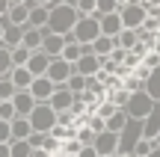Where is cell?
Segmentation results:
<instances>
[{"label": "cell", "mask_w": 160, "mask_h": 157, "mask_svg": "<svg viewBox=\"0 0 160 157\" xmlns=\"http://www.w3.org/2000/svg\"><path fill=\"white\" fill-rule=\"evenodd\" d=\"M77 21H80V12H77L74 3H57V6H51V24H48V30L57 33V36H71Z\"/></svg>", "instance_id": "6da1fadb"}, {"label": "cell", "mask_w": 160, "mask_h": 157, "mask_svg": "<svg viewBox=\"0 0 160 157\" xmlns=\"http://www.w3.org/2000/svg\"><path fill=\"white\" fill-rule=\"evenodd\" d=\"M101 36H104V33H101V21H98V18H80L77 27H74V33L65 36V39H68V42H77V45L92 47Z\"/></svg>", "instance_id": "7a4b0ae2"}, {"label": "cell", "mask_w": 160, "mask_h": 157, "mask_svg": "<svg viewBox=\"0 0 160 157\" xmlns=\"http://www.w3.org/2000/svg\"><path fill=\"white\" fill-rule=\"evenodd\" d=\"M30 125H33L36 134H53V128L59 125V116L51 104H36L33 116H30Z\"/></svg>", "instance_id": "3957f363"}, {"label": "cell", "mask_w": 160, "mask_h": 157, "mask_svg": "<svg viewBox=\"0 0 160 157\" xmlns=\"http://www.w3.org/2000/svg\"><path fill=\"white\" fill-rule=\"evenodd\" d=\"M119 15H122L125 30H142V24L148 21V9H145V3H139V0H133V3L122 6Z\"/></svg>", "instance_id": "277c9868"}, {"label": "cell", "mask_w": 160, "mask_h": 157, "mask_svg": "<svg viewBox=\"0 0 160 157\" xmlns=\"http://www.w3.org/2000/svg\"><path fill=\"white\" fill-rule=\"evenodd\" d=\"M128 116L131 119H137V122H145V119L154 113V101H151V95L148 92H137V95H131V104H128Z\"/></svg>", "instance_id": "5b68a950"}, {"label": "cell", "mask_w": 160, "mask_h": 157, "mask_svg": "<svg viewBox=\"0 0 160 157\" xmlns=\"http://www.w3.org/2000/svg\"><path fill=\"white\" fill-rule=\"evenodd\" d=\"M57 89H59V86L51 80V77H36L33 86H30V95H33L39 104H48V101L53 98V92H57Z\"/></svg>", "instance_id": "8992f818"}, {"label": "cell", "mask_w": 160, "mask_h": 157, "mask_svg": "<svg viewBox=\"0 0 160 157\" xmlns=\"http://www.w3.org/2000/svg\"><path fill=\"white\" fill-rule=\"evenodd\" d=\"M71 74H74V65H71V62H65L62 56H57V59H53V62H51V71H48V77H51V80L57 83L59 89H62L65 83L71 80Z\"/></svg>", "instance_id": "52a82bcc"}, {"label": "cell", "mask_w": 160, "mask_h": 157, "mask_svg": "<svg viewBox=\"0 0 160 157\" xmlns=\"http://www.w3.org/2000/svg\"><path fill=\"white\" fill-rule=\"evenodd\" d=\"M51 62H53V56H48L45 51H36L33 56H30L27 68H30V74H33V77H48V71H51Z\"/></svg>", "instance_id": "ba28073f"}, {"label": "cell", "mask_w": 160, "mask_h": 157, "mask_svg": "<svg viewBox=\"0 0 160 157\" xmlns=\"http://www.w3.org/2000/svg\"><path fill=\"white\" fill-rule=\"evenodd\" d=\"M33 0H30V3H24V6H12L9 9V15H6V21L12 24V27H24L27 30L30 27V12H33Z\"/></svg>", "instance_id": "9c48e42d"}, {"label": "cell", "mask_w": 160, "mask_h": 157, "mask_svg": "<svg viewBox=\"0 0 160 157\" xmlns=\"http://www.w3.org/2000/svg\"><path fill=\"white\" fill-rule=\"evenodd\" d=\"M95 151L101 154V157H110V154H119V134H101L95 140Z\"/></svg>", "instance_id": "30bf717a"}, {"label": "cell", "mask_w": 160, "mask_h": 157, "mask_svg": "<svg viewBox=\"0 0 160 157\" xmlns=\"http://www.w3.org/2000/svg\"><path fill=\"white\" fill-rule=\"evenodd\" d=\"M74 71H77V74H83V77H98V74H101V56L86 53V56L74 65Z\"/></svg>", "instance_id": "8fae6325"}, {"label": "cell", "mask_w": 160, "mask_h": 157, "mask_svg": "<svg viewBox=\"0 0 160 157\" xmlns=\"http://www.w3.org/2000/svg\"><path fill=\"white\" fill-rule=\"evenodd\" d=\"M48 104L53 107V110L57 113H65V110H71V107H74V92H68V89H57V92H53V98L48 101Z\"/></svg>", "instance_id": "7c38bea8"}, {"label": "cell", "mask_w": 160, "mask_h": 157, "mask_svg": "<svg viewBox=\"0 0 160 157\" xmlns=\"http://www.w3.org/2000/svg\"><path fill=\"white\" fill-rule=\"evenodd\" d=\"M101 33H104V36H110V39H116V36L125 33V24H122V15H119V12H116V15L101 18Z\"/></svg>", "instance_id": "4fadbf2b"}, {"label": "cell", "mask_w": 160, "mask_h": 157, "mask_svg": "<svg viewBox=\"0 0 160 157\" xmlns=\"http://www.w3.org/2000/svg\"><path fill=\"white\" fill-rule=\"evenodd\" d=\"M65 45H68V39H65V36H57V33H51L45 39V47H42V51L48 53V56H62V51H65Z\"/></svg>", "instance_id": "5bb4252c"}, {"label": "cell", "mask_w": 160, "mask_h": 157, "mask_svg": "<svg viewBox=\"0 0 160 157\" xmlns=\"http://www.w3.org/2000/svg\"><path fill=\"white\" fill-rule=\"evenodd\" d=\"M142 128H145V134H142L145 140H151V142H154L157 136H160V104H154V113H151V116L142 122Z\"/></svg>", "instance_id": "9a60e30c"}, {"label": "cell", "mask_w": 160, "mask_h": 157, "mask_svg": "<svg viewBox=\"0 0 160 157\" xmlns=\"http://www.w3.org/2000/svg\"><path fill=\"white\" fill-rule=\"evenodd\" d=\"M6 33H3V45L9 47V51H15V47L24 45V27H12V24H3Z\"/></svg>", "instance_id": "2e32d148"}, {"label": "cell", "mask_w": 160, "mask_h": 157, "mask_svg": "<svg viewBox=\"0 0 160 157\" xmlns=\"http://www.w3.org/2000/svg\"><path fill=\"white\" fill-rule=\"evenodd\" d=\"M9 77H12V83L18 86V92H30V86H33V80H36V77L30 74V68H15Z\"/></svg>", "instance_id": "e0dca14e"}, {"label": "cell", "mask_w": 160, "mask_h": 157, "mask_svg": "<svg viewBox=\"0 0 160 157\" xmlns=\"http://www.w3.org/2000/svg\"><path fill=\"white\" fill-rule=\"evenodd\" d=\"M137 45H139V30H125L122 36H116V47H122V51H128V53Z\"/></svg>", "instance_id": "ac0fdd59"}, {"label": "cell", "mask_w": 160, "mask_h": 157, "mask_svg": "<svg viewBox=\"0 0 160 157\" xmlns=\"http://www.w3.org/2000/svg\"><path fill=\"white\" fill-rule=\"evenodd\" d=\"M83 56H86V47L77 45V42H68V45H65V51H62V59H65V62H71V65H77Z\"/></svg>", "instance_id": "d6986e66"}, {"label": "cell", "mask_w": 160, "mask_h": 157, "mask_svg": "<svg viewBox=\"0 0 160 157\" xmlns=\"http://www.w3.org/2000/svg\"><path fill=\"white\" fill-rule=\"evenodd\" d=\"M92 51H95V56H101V59H107L110 53L116 51V39H110V36H101V39L92 45Z\"/></svg>", "instance_id": "ffe728a7"}, {"label": "cell", "mask_w": 160, "mask_h": 157, "mask_svg": "<svg viewBox=\"0 0 160 157\" xmlns=\"http://www.w3.org/2000/svg\"><path fill=\"white\" fill-rule=\"evenodd\" d=\"M15 71V62H12V51L6 45H0V77H9Z\"/></svg>", "instance_id": "44dd1931"}, {"label": "cell", "mask_w": 160, "mask_h": 157, "mask_svg": "<svg viewBox=\"0 0 160 157\" xmlns=\"http://www.w3.org/2000/svg\"><path fill=\"white\" fill-rule=\"evenodd\" d=\"M128 122H131V116H128L125 110H119V113L107 122V130H110V134H122V130L128 128Z\"/></svg>", "instance_id": "7402d4cb"}, {"label": "cell", "mask_w": 160, "mask_h": 157, "mask_svg": "<svg viewBox=\"0 0 160 157\" xmlns=\"http://www.w3.org/2000/svg\"><path fill=\"white\" fill-rule=\"evenodd\" d=\"M65 89H68V92H74V95H83L86 89H89V77H83V74H71V80L65 83Z\"/></svg>", "instance_id": "603a6c76"}, {"label": "cell", "mask_w": 160, "mask_h": 157, "mask_svg": "<svg viewBox=\"0 0 160 157\" xmlns=\"http://www.w3.org/2000/svg\"><path fill=\"white\" fill-rule=\"evenodd\" d=\"M145 92L151 95V101H154V104H160V68H157V71H151L148 83H145Z\"/></svg>", "instance_id": "cb8c5ba5"}, {"label": "cell", "mask_w": 160, "mask_h": 157, "mask_svg": "<svg viewBox=\"0 0 160 157\" xmlns=\"http://www.w3.org/2000/svg\"><path fill=\"white\" fill-rule=\"evenodd\" d=\"M18 86L12 83V77H0V101H15Z\"/></svg>", "instance_id": "d4e9b609"}, {"label": "cell", "mask_w": 160, "mask_h": 157, "mask_svg": "<svg viewBox=\"0 0 160 157\" xmlns=\"http://www.w3.org/2000/svg\"><path fill=\"white\" fill-rule=\"evenodd\" d=\"M110 101H113L119 110H128V104H131V92L122 86V89H116V92H110Z\"/></svg>", "instance_id": "484cf974"}, {"label": "cell", "mask_w": 160, "mask_h": 157, "mask_svg": "<svg viewBox=\"0 0 160 157\" xmlns=\"http://www.w3.org/2000/svg\"><path fill=\"white\" fill-rule=\"evenodd\" d=\"M74 6H77L80 18H92L98 12V0H74Z\"/></svg>", "instance_id": "4316f807"}, {"label": "cell", "mask_w": 160, "mask_h": 157, "mask_svg": "<svg viewBox=\"0 0 160 157\" xmlns=\"http://www.w3.org/2000/svg\"><path fill=\"white\" fill-rule=\"evenodd\" d=\"M18 119V110H15V104L12 101H0V122H15Z\"/></svg>", "instance_id": "83f0119b"}, {"label": "cell", "mask_w": 160, "mask_h": 157, "mask_svg": "<svg viewBox=\"0 0 160 157\" xmlns=\"http://www.w3.org/2000/svg\"><path fill=\"white\" fill-rule=\"evenodd\" d=\"M83 148H86V145L77 140V136H74V140H68V142H62V154H68V157H80Z\"/></svg>", "instance_id": "f1b7e54d"}, {"label": "cell", "mask_w": 160, "mask_h": 157, "mask_svg": "<svg viewBox=\"0 0 160 157\" xmlns=\"http://www.w3.org/2000/svg\"><path fill=\"white\" fill-rule=\"evenodd\" d=\"M125 89H128L131 95H137V92H145V80H139L137 74H131V77L125 80Z\"/></svg>", "instance_id": "f546056e"}, {"label": "cell", "mask_w": 160, "mask_h": 157, "mask_svg": "<svg viewBox=\"0 0 160 157\" xmlns=\"http://www.w3.org/2000/svg\"><path fill=\"white\" fill-rule=\"evenodd\" d=\"M12 157H33V145L27 142H12Z\"/></svg>", "instance_id": "4dcf8cb0"}, {"label": "cell", "mask_w": 160, "mask_h": 157, "mask_svg": "<svg viewBox=\"0 0 160 157\" xmlns=\"http://www.w3.org/2000/svg\"><path fill=\"white\" fill-rule=\"evenodd\" d=\"M116 113H119V107H116V104H113V101H104V104H101V107H98V116H101V119H104V122H110V119H113V116H116Z\"/></svg>", "instance_id": "1f68e13d"}, {"label": "cell", "mask_w": 160, "mask_h": 157, "mask_svg": "<svg viewBox=\"0 0 160 157\" xmlns=\"http://www.w3.org/2000/svg\"><path fill=\"white\" fill-rule=\"evenodd\" d=\"M42 148H45L48 154H59V151H62V142H59L53 134H48V136H45V145H42Z\"/></svg>", "instance_id": "d6a6232c"}, {"label": "cell", "mask_w": 160, "mask_h": 157, "mask_svg": "<svg viewBox=\"0 0 160 157\" xmlns=\"http://www.w3.org/2000/svg\"><path fill=\"white\" fill-rule=\"evenodd\" d=\"M154 148H157V145H154L151 140H142L137 148H133V154H137V157H151V151H154Z\"/></svg>", "instance_id": "836d02e7"}, {"label": "cell", "mask_w": 160, "mask_h": 157, "mask_svg": "<svg viewBox=\"0 0 160 157\" xmlns=\"http://www.w3.org/2000/svg\"><path fill=\"white\" fill-rule=\"evenodd\" d=\"M0 145H12V125L0 122Z\"/></svg>", "instance_id": "e575fe53"}, {"label": "cell", "mask_w": 160, "mask_h": 157, "mask_svg": "<svg viewBox=\"0 0 160 157\" xmlns=\"http://www.w3.org/2000/svg\"><path fill=\"white\" fill-rule=\"evenodd\" d=\"M133 74H137V77H139V80H145V83H148V77H151V68H148V65H145V62H142V65H139V68H137V71H133Z\"/></svg>", "instance_id": "d590c367"}, {"label": "cell", "mask_w": 160, "mask_h": 157, "mask_svg": "<svg viewBox=\"0 0 160 157\" xmlns=\"http://www.w3.org/2000/svg\"><path fill=\"white\" fill-rule=\"evenodd\" d=\"M110 59H116L119 65H125V59H128V51H122V47H116V51L110 53Z\"/></svg>", "instance_id": "8d00e7d4"}, {"label": "cell", "mask_w": 160, "mask_h": 157, "mask_svg": "<svg viewBox=\"0 0 160 157\" xmlns=\"http://www.w3.org/2000/svg\"><path fill=\"white\" fill-rule=\"evenodd\" d=\"M9 9H12V3H9V0H0V18H6V15H9Z\"/></svg>", "instance_id": "74e56055"}, {"label": "cell", "mask_w": 160, "mask_h": 157, "mask_svg": "<svg viewBox=\"0 0 160 157\" xmlns=\"http://www.w3.org/2000/svg\"><path fill=\"white\" fill-rule=\"evenodd\" d=\"M80 157H101L95 151V145H89V148H83V151H80Z\"/></svg>", "instance_id": "f35d334b"}, {"label": "cell", "mask_w": 160, "mask_h": 157, "mask_svg": "<svg viewBox=\"0 0 160 157\" xmlns=\"http://www.w3.org/2000/svg\"><path fill=\"white\" fill-rule=\"evenodd\" d=\"M33 3H36V6H48V9H51V6H57L59 0H33Z\"/></svg>", "instance_id": "ab89813d"}, {"label": "cell", "mask_w": 160, "mask_h": 157, "mask_svg": "<svg viewBox=\"0 0 160 157\" xmlns=\"http://www.w3.org/2000/svg\"><path fill=\"white\" fill-rule=\"evenodd\" d=\"M0 157H12V145H0Z\"/></svg>", "instance_id": "60d3db41"}, {"label": "cell", "mask_w": 160, "mask_h": 157, "mask_svg": "<svg viewBox=\"0 0 160 157\" xmlns=\"http://www.w3.org/2000/svg\"><path fill=\"white\" fill-rule=\"evenodd\" d=\"M33 157H53V154H48L45 148H36V151H33Z\"/></svg>", "instance_id": "b9f144b4"}, {"label": "cell", "mask_w": 160, "mask_h": 157, "mask_svg": "<svg viewBox=\"0 0 160 157\" xmlns=\"http://www.w3.org/2000/svg\"><path fill=\"white\" fill-rule=\"evenodd\" d=\"M12 6H24V3H30V0H9Z\"/></svg>", "instance_id": "7bdbcfd3"}, {"label": "cell", "mask_w": 160, "mask_h": 157, "mask_svg": "<svg viewBox=\"0 0 160 157\" xmlns=\"http://www.w3.org/2000/svg\"><path fill=\"white\" fill-rule=\"evenodd\" d=\"M3 33H6V27H3V21H0V45H3Z\"/></svg>", "instance_id": "ee69618b"}, {"label": "cell", "mask_w": 160, "mask_h": 157, "mask_svg": "<svg viewBox=\"0 0 160 157\" xmlns=\"http://www.w3.org/2000/svg\"><path fill=\"white\" fill-rule=\"evenodd\" d=\"M128 3H133V0H119V6H128Z\"/></svg>", "instance_id": "f6af8a7d"}, {"label": "cell", "mask_w": 160, "mask_h": 157, "mask_svg": "<svg viewBox=\"0 0 160 157\" xmlns=\"http://www.w3.org/2000/svg\"><path fill=\"white\" fill-rule=\"evenodd\" d=\"M151 157H160V148H154V151H151Z\"/></svg>", "instance_id": "bcb514c9"}, {"label": "cell", "mask_w": 160, "mask_h": 157, "mask_svg": "<svg viewBox=\"0 0 160 157\" xmlns=\"http://www.w3.org/2000/svg\"><path fill=\"white\" fill-rule=\"evenodd\" d=\"M154 145H157V148H160V136H157V140H154Z\"/></svg>", "instance_id": "7dc6e473"}, {"label": "cell", "mask_w": 160, "mask_h": 157, "mask_svg": "<svg viewBox=\"0 0 160 157\" xmlns=\"http://www.w3.org/2000/svg\"><path fill=\"white\" fill-rule=\"evenodd\" d=\"M59 3H74V0H59Z\"/></svg>", "instance_id": "c3c4849f"}, {"label": "cell", "mask_w": 160, "mask_h": 157, "mask_svg": "<svg viewBox=\"0 0 160 157\" xmlns=\"http://www.w3.org/2000/svg\"><path fill=\"white\" fill-rule=\"evenodd\" d=\"M110 157H122V154H110Z\"/></svg>", "instance_id": "681fc988"}, {"label": "cell", "mask_w": 160, "mask_h": 157, "mask_svg": "<svg viewBox=\"0 0 160 157\" xmlns=\"http://www.w3.org/2000/svg\"><path fill=\"white\" fill-rule=\"evenodd\" d=\"M131 157H137V154H131Z\"/></svg>", "instance_id": "f907efd6"}]
</instances>
